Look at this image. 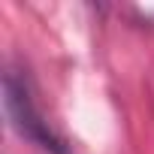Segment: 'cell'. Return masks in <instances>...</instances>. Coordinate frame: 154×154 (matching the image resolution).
Masks as SVG:
<instances>
[{
    "label": "cell",
    "mask_w": 154,
    "mask_h": 154,
    "mask_svg": "<svg viewBox=\"0 0 154 154\" xmlns=\"http://www.w3.org/2000/svg\"><path fill=\"white\" fill-rule=\"evenodd\" d=\"M3 106H6V115H9V124L33 145H39L42 151L48 154H72V148L51 130V124L39 115V109L33 106L30 100V91L27 85L18 79V75L6 72L3 79Z\"/></svg>",
    "instance_id": "1"
}]
</instances>
